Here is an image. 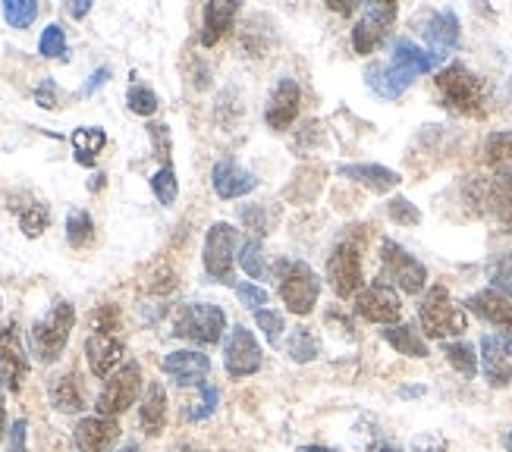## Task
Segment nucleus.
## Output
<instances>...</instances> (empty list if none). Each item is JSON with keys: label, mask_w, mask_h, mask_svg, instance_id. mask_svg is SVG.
I'll return each mask as SVG.
<instances>
[{"label": "nucleus", "mask_w": 512, "mask_h": 452, "mask_svg": "<svg viewBox=\"0 0 512 452\" xmlns=\"http://www.w3.org/2000/svg\"><path fill=\"white\" fill-rule=\"evenodd\" d=\"M161 368L180 387H205L211 374V358L198 349H176L164 355Z\"/></svg>", "instance_id": "nucleus-17"}, {"label": "nucleus", "mask_w": 512, "mask_h": 452, "mask_svg": "<svg viewBox=\"0 0 512 452\" xmlns=\"http://www.w3.org/2000/svg\"><path fill=\"white\" fill-rule=\"evenodd\" d=\"M10 452H29V421L26 418H16L13 424H10Z\"/></svg>", "instance_id": "nucleus-49"}, {"label": "nucleus", "mask_w": 512, "mask_h": 452, "mask_svg": "<svg viewBox=\"0 0 512 452\" xmlns=\"http://www.w3.org/2000/svg\"><path fill=\"white\" fill-rule=\"evenodd\" d=\"M443 60H437L428 48H421L412 38H396L393 41V51L387 60H377L365 70V82L368 88L384 101H396L409 92V85L425 76L434 73Z\"/></svg>", "instance_id": "nucleus-1"}, {"label": "nucleus", "mask_w": 512, "mask_h": 452, "mask_svg": "<svg viewBox=\"0 0 512 452\" xmlns=\"http://www.w3.org/2000/svg\"><path fill=\"white\" fill-rule=\"evenodd\" d=\"M299 452H340V449H333V446H321V443H311V446H302Z\"/></svg>", "instance_id": "nucleus-56"}, {"label": "nucleus", "mask_w": 512, "mask_h": 452, "mask_svg": "<svg viewBox=\"0 0 512 452\" xmlns=\"http://www.w3.org/2000/svg\"><path fill=\"white\" fill-rule=\"evenodd\" d=\"M139 427L148 437H161L167 427V390L158 380L148 383V390L142 396V409H139Z\"/></svg>", "instance_id": "nucleus-27"}, {"label": "nucleus", "mask_w": 512, "mask_h": 452, "mask_svg": "<svg viewBox=\"0 0 512 452\" xmlns=\"http://www.w3.org/2000/svg\"><path fill=\"white\" fill-rule=\"evenodd\" d=\"M421 35H425L428 51L437 60H447V54L459 48V38H462L459 16L453 10H434L425 22V29H421Z\"/></svg>", "instance_id": "nucleus-18"}, {"label": "nucleus", "mask_w": 512, "mask_h": 452, "mask_svg": "<svg viewBox=\"0 0 512 452\" xmlns=\"http://www.w3.org/2000/svg\"><path fill=\"white\" fill-rule=\"evenodd\" d=\"M70 142H73V151H76V161L82 167H92L95 164V157L104 151L107 145V132L101 126H79L73 135H70Z\"/></svg>", "instance_id": "nucleus-30"}, {"label": "nucleus", "mask_w": 512, "mask_h": 452, "mask_svg": "<svg viewBox=\"0 0 512 452\" xmlns=\"http://www.w3.org/2000/svg\"><path fill=\"white\" fill-rule=\"evenodd\" d=\"M286 355L289 361H296V365H308V361H315L321 355V343H318V336L311 333V327H296L289 333Z\"/></svg>", "instance_id": "nucleus-31"}, {"label": "nucleus", "mask_w": 512, "mask_h": 452, "mask_svg": "<svg viewBox=\"0 0 512 452\" xmlns=\"http://www.w3.org/2000/svg\"><path fill=\"white\" fill-rule=\"evenodd\" d=\"M327 280L340 299H352L365 289L362 270V245L355 239H343L327 258Z\"/></svg>", "instance_id": "nucleus-10"}, {"label": "nucleus", "mask_w": 512, "mask_h": 452, "mask_svg": "<svg viewBox=\"0 0 512 452\" xmlns=\"http://www.w3.org/2000/svg\"><path fill=\"white\" fill-rule=\"evenodd\" d=\"M396 13L399 7L393 4V0H381V4H368L359 16V22H355L352 29V48L355 54H374L377 48L384 44V38L390 35L393 22H396Z\"/></svg>", "instance_id": "nucleus-11"}, {"label": "nucleus", "mask_w": 512, "mask_h": 452, "mask_svg": "<svg viewBox=\"0 0 512 452\" xmlns=\"http://www.w3.org/2000/svg\"><path fill=\"white\" fill-rule=\"evenodd\" d=\"M148 139H151L154 157L161 161V167H173V164H170V157H173L170 126H167V123H148Z\"/></svg>", "instance_id": "nucleus-41"}, {"label": "nucleus", "mask_w": 512, "mask_h": 452, "mask_svg": "<svg viewBox=\"0 0 512 452\" xmlns=\"http://www.w3.org/2000/svg\"><path fill=\"white\" fill-rule=\"evenodd\" d=\"M481 374L491 387H509L512 383V339L500 333L481 336Z\"/></svg>", "instance_id": "nucleus-15"}, {"label": "nucleus", "mask_w": 512, "mask_h": 452, "mask_svg": "<svg viewBox=\"0 0 512 452\" xmlns=\"http://www.w3.org/2000/svg\"><path fill=\"white\" fill-rule=\"evenodd\" d=\"M236 261L242 264V270L252 277V280H264L267 277V261H264V248H261V239H246L239 245V255Z\"/></svg>", "instance_id": "nucleus-34"}, {"label": "nucleus", "mask_w": 512, "mask_h": 452, "mask_svg": "<svg viewBox=\"0 0 512 452\" xmlns=\"http://www.w3.org/2000/svg\"><path fill=\"white\" fill-rule=\"evenodd\" d=\"M107 79H110V66H98V70L88 76V82L82 85V95H95Z\"/></svg>", "instance_id": "nucleus-51"}, {"label": "nucleus", "mask_w": 512, "mask_h": 452, "mask_svg": "<svg viewBox=\"0 0 512 452\" xmlns=\"http://www.w3.org/2000/svg\"><path fill=\"white\" fill-rule=\"evenodd\" d=\"M465 308H469L472 314H478L484 324H491L500 336L512 339V302L503 296V292L487 286V289L475 292V296H469Z\"/></svg>", "instance_id": "nucleus-19"}, {"label": "nucleus", "mask_w": 512, "mask_h": 452, "mask_svg": "<svg viewBox=\"0 0 512 452\" xmlns=\"http://www.w3.org/2000/svg\"><path fill=\"white\" fill-rule=\"evenodd\" d=\"M151 192L154 198L161 201L164 208L176 205V198H180V179H176V170L173 167H158L151 173Z\"/></svg>", "instance_id": "nucleus-35"}, {"label": "nucleus", "mask_w": 512, "mask_h": 452, "mask_svg": "<svg viewBox=\"0 0 512 452\" xmlns=\"http://www.w3.org/2000/svg\"><path fill=\"white\" fill-rule=\"evenodd\" d=\"M92 333H120V308L117 305H101L92 314Z\"/></svg>", "instance_id": "nucleus-46"}, {"label": "nucleus", "mask_w": 512, "mask_h": 452, "mask_svg": "<svg viewBox=\"0 0 512 452\" xmlns=\"http://www.w3.org/2000/svg\"><path fill=\"white\" fill-rule=\"evenodd\" d=\"M73 327H76V305L73 302H54L51 311L32 324L29 343H32V355L41 361V365H54V361L63 355L66 343H70Z\"/></svg>", "instance_id": "nucleus-4"}, {"label": "nucleus", "mask_w": 512, "mask_h": 452, "mask_svg": "<svg viewBox=\"0 0 512 452\" xmlns=\"http://www.w3.org/2000/svg\"><path fill=\"white\" fill-rule=\"evenodd\" d=\"M66 10H70V16H73V19H82V16L92 13V0H73V4L66 7Z\"/></svg>", "instance_id": "nucleus-52"}, {"label": "nucleus", "mask_w": 512, "mask_h": 452, "mask_svg": "<svg viewBox=\"0 0 512 452\" xmlns=\"http://www.w3.org/2000/svg\"><path fill=\"white\" fill-rule=\"evenodd\" d=\"M35 104L44 110H57L60 107V95H57V82L51 76H44L35 88Z\"/></svg>", "instance_id": "nucleus-48"}, {"label": "nucleus", "mask_w": 512, "mask_h": 452, "mask_svg": "<svg viewBox=\"0 0 512 452\" xmlns=\"http://www.w3.org/2000/svg\"><path fill=\"white\" fill-rule=\"evenodd\" d=\"M399 396H403V399H415V396H425V387H403V390H399Z\"/></svg>", "instance_id": "nucleus-54"}, {"label": "nucleus", "mask_w": 512, "mask_h": 452, "mask_svg": "<svg viewBox=\"0 0 512 452\" xmlns=\"http://www.w3.org/2000/svg\"><path fill=\"white\" fill-rule=\"evenodd\" d=\"M123 339L114 333H88L85 339V358H88V368H92L95 377H110L114 368L123 361Z\"/></svg>", "instance_id": "nucleus-22"}, {"label": "nucleus", "mask_w": 512, "mask_h": 452, "mask_svg": "<svg viewBox=\"0 0 512 452\" xmlns=\"http://www.w3.org/2000/svg\"><path fill=\"white\" fill-rule=\"evenodd\" d=\"M437 85V95H440V104L459 113V117H472V120H481L487 113V88H484V79L475 76L465 63H450L443 66L434 79Z\"/></svg>", "instance_id": "nucleus-2"}, {"label": "nucleus", "mask_w": 512, "mask_h": 452, "mask_svg": "<svg viewBox=\"0 0 512 452\" xmlns=\"http://www.w3.org/2000/svg\"><path fill=\"white\" fill-rule=\"evenodd\" d=\"M236 296H239V302L246 305L252 314L271 305V296H267V289H261L255 283H236Z\"/></svg>", "instance_id": "nucleus-47"}, {"label": "nucleus", "mask_w": 512, "mask_h": 452, "mask_svg": "<svg viewBox=\"0 0 512 452\" xmlns=\"http://www.w3.org/2000/svg\"><path fill=\"white\" fill-rule=\"evenodd\" d=\"M239 220L246 223L249 230H255V239L271 233V217H267V208L264 205H242L239 208Z\"/></svg>", "instance_id": "nucleus-45"}, {"label": "nucleus", "mask_w": 512, "mask_h": 452, "mask_svg": "<svg viewBox=\"0 0 512 452\" xmlns=\"http://www.w3.org/2000/svg\"><path fill=\"white\" fill-rule=\"evenodd\" d=\"M7 434V402H4V393H0V440Z\"/></svg>", "instance_id": "nucleus-53"}, {"label": "nucleus", "mask_w": 512, "mask_h": 452, "mask_svg": "<svg viewBox=\"0 0 512 452\" xmlns=\"http://www.w3.org/2000/svg\"><path fill=\"white\" fill-rule=\"evenodd\" d=\"M491 289L503 292V296L512 302V252L500 255L491 267Z\"/></svg>", "instance_id": "nucleus-43"}, {"label": "nucleus", "mask_w": 512, "mask_h": 452, "mask_svg": "<svg viewBox=\"0 0 512 452\" xmlns=\"http://www.w3.org/2000/svg\"><path fill=\"white\" fill-rule=\"evenodd\" d=\"M48 396H51L54 409L63 412V415H76V412L85 409V393H82V383H79L76 374H60V377H54Z\"/></svg>", "instance_id": "nucleus-28"}, {"label": "nucleus", "mask_w": 512, "mask_h": 452, "mask_svg": "<svg viewBox=\"0 0 512 452\" xmlns=\"http://www.w3.org/2000/svg\"><path fill=\"white\" fill-rule=\"evenodd\" d=\"M202 390V399H198L195 405H189V409L183 412L186 421H205L217 412V405H220V393L217 387H211V383H205V387H198Z\"/></svg>", "instance_id": "nucleus-42"}, {"label": "nucleus", "mask_w": 512, "mask_h": 452, "mask_svg": "<svg viewBox=\"0 0 512 452\" xmlns=\"http://www.w3.org/2000/svg\"><path fill=\"white\" fill-rule=\"evenodd\" d=\"M355 314H359L362 321L368 324H381V327H390L399 321V314H403V302H399V292L377 280L371 286H365L359 296H355Z\"/></svg>", "instance_id": "nucleus-14"}, {"label": "nucleus", "mask_w": 512, "mask_h": 452, "mask_svg": "<svg viewBox=\"0 0 512 452\" xmlns=\"http://www.w3.org/2000/svg\"><path fill=\"white\" fill-rule=\"evenodd\" d=\"M299 104H302V88L293 76H283L271 98H267V107H264V123L271 126L274 132H286L289 126L296 123L299 117Z\"/></svg>", "instance_id": "nucleus-16"}, {"label": "nucleus", "mask_w": 512, "mask_h": 452, "mask_svg": "<svg viewBox=\"0 0 512 452\" xmlns=\"http://www.w3.org/2000/svg\"><path fill=\"white\" fill-rule=\"evenodd\" d=\"M418 321L431 339H453L469 330V318L465 308L453 302L447 286H431L425 292V299L418 305Z\"/></svg>", "instance_id": "nucleus-5"}, {"label": "nucleus", "mask_w": 512, "mask_h": 452, "mask_svg": "<svg viewBox=\"0 0 512 452\" xmlns=\"http://www.w3.org/2000/svg\"><path fill=\"white\" fill-rule=\"evenodd\" d=\"M503 446H506V452H512V427L503 434Z\"/></svg>", "instance_id": "nucleus-60"}, {"label": "nucleus", "mask_w": 512, "mask_h": 452, "mask_svg": "<svg viewBox=\"0 0 512 452\" xmlns=\"http://www.w3.org/2000/svg\"><path fill=\"white\" fill-rule=\"evenodd\" d=\"M101 183H104V173H95V183H88V189H101Z\"/></svg>", "instance_id": "nucleus-61"}, {"label": "nucleus", "mask_w": 512, "mask_h": 452, "mask_svg": "<svg viewBox=\"0 0 512 452\" xmlns=\"http://www.w3.org/2000/svg\"><path fill=\"white\" fill-rule=\"evenodd\" d=\"M484 161L494 167H506L512 164V129H497L487 135L484 142Z\"/></svg>", "instance_id": "nucleus-36"}, {"label": "nucleus", "mask_w": 512, "mask_h": 452, "mask_svg": "<svg viewBox=\"0 0 512 452\" xmlns=\"http://www.w3.org/2000/svg\"><path fill=\"white\" fill-rule=\"evenodd\" d=\"M337 173L343 179H352V183L365 186L368 192H377V195H387L403 183V176L390 167H384V164H343Z\"/></svg>", "instance_id": "nucleus-23"}, {"label": "nucleus", "mask_w": 512, "mask_h": 452, "mask_svg": "<svg viewBox=\"0 0 512 452\" xmlns=\"http://www.w3.org/2000/svg\"><path fill=\"white\" fill-rule=\"evenodd\" d=\"M10 208L16 211L22 233H26L29 239H35V236H41L44 230H48L51 211H48V205H44L41 198H35V195H29V192H16V195L10 198Z\"/></svg>", "instance_id": "nucleus-25"}, {"label": "nucleus", "mask_w": 512, "mask_h": 452, "mask_svg": "<svg viewBox=\"0 0 512 452\" xmlns=\"http://www.w3.org/2000/svg\"><path fill=\"white\" fill-rule=\"evenodd\" d=\"M274 280H277V292L286 305V311L299 314V318H308L318 305L321 296V280L305 261H277L274 264Z\"/></svg>", "instance_id": "nucleus-3"}, {"label": "nucleus", "mask_w": 512, "mask_h": 452, "mask_svg": "<svg viewBox=\"0 0 512 452\" xmlns=\"http://www.w3.org/2000/svg\"><path fill=\"white\" fill-rule=\"evenodd\" d=\"M126 104H129L132 113H136V117H151V113H158V107H161L158 95H154V88H148L142 82H132L129 85Z\"/></svg>", "instance_id": "nucleus-37"}, {"label": "nucleus", "mask_w": 512, "mask_h": 452, "mask_svg": "<svg viewBox=\"0 0 512 452\" xmlns=\"http://www.w3.org/2000/svg\"><path fill=\"white\" fill-rule=\"evenodd\" d=\"M211 186L217 192V198L224 201H233V198H242L258 189V176L246 167H239L236 161H230V157H224V161H217L214 170H211Z\"/></svg>", "instance_id": "nucleus-20"}, {"label": "nucleus", "mask_w": 512, "mask_h": 452, "mask_svg": "<svg viewBox=\"0 0 512 452\" xmlns=\"http://www.w3.org/2000/svg\"><path fill=\"white\" fill-rule=\"evenodd\" d=\"M38 54H41V57H48V60H66V57H70V48H66V32H63V26H57V22H51V26L41 32V38H38Z\"/></svg>", "instance_id": "nucleus-38"}, {"label": "nucleus", "mask_w": 512, "mask_h": 452, "mask_svg": "<svg viewBox=\"0 0 512 452\" xmlns=\"http://www.w3.org/2000/svg\"><path fill=\"white\" fill-rule=\"evenodd\" d=\"M236 255H239V230L227 220L211 223V230L205 236V248H202V261L208 277L220 286H233L236 289Z\"/></svg>", "instance_id": "nucleus-7"}, {"label": "nucleus", "mask_w": 512, "mask_h": 452, "mask_svg": "<svg viewBox=\"0 0 512 452\" xmlns=\"http://www.w3.org/2000/svg\"><path fill=\"white\" fill-rule=\"evenodd\" d=\"M374 452H403V449H399L396 443H384V446H377Z\"/></svg>", "instance_id": "nucleus-59"}, {"label": "nucleus", "mask_w": 512, "mask_h": 452, "mask_svg": "<svg viewBox=\"0 0 512 452\" xmlns=\"http://www.w3.org/2000/svg\"><path fill=\"white\" fill-rule=\"evenodd\" d=\"M4 19L13 29H29L38 19V4L35 0H7L4 4Z\"/></svg>", "instance_id": "nucleus-40"}, {"label": "nucleus", "mask_w": 512, "mask_h": 452, "mask_svg": "<svg viewBox=\"0 0 512 452\" xmlns=\"http://www.w3.org/2000/svg\"><path fill=\"white\" fill-rule=\"evenodd\" d=\"M173 333L198 346H217L227 336V311L211 302H192L176 311Z\"/></svg>", "instance_id": "nucleus-6"}, {"label": "nucleus", "mask_w": 512, "mask_h": 452, "mask_svg": "<svg viewBox=\"0 0 512 452\" xmlns=\"http://www.w3.org/2000/svg\"><path fill=\"white\" fill-rule=\"evenodd\" d=\"M114 452H142V446H139V443H123V446L114 449Z\"/></svg>", "instance_id": "nucleus-58"}, {"label": "nucleus", "mask_w": 512, "mask_h": 452, "mask_svg": "<svg viewBox=\"0 0 512 452\" xmlns=\"http://www.w3.org/2000/svg\"><path fill=\"white\" fill-rule=\"evenodd\" d=\"M95 239V220L88 211H70V217H66V242H70L73 248H85L92 245Z\"/></svg>", "instance_id": "nucleus-33"}, {"label": "nucleus", "mask_w": 512, "mask_h": 452, "mask_svg": "<svg viewBox=\"0 0 512 452\" xmlns=\"http://www.w3.org/2000/svg\"><path fill=\"white\" fill-rule=\"evenodd\" d=\"M173 452H208V449L198 443H180V446H173Z\"/></svg>", "instance_id": "nucleus-55"}, {"label": "nucleus", "mask_w": 512, "mask_h": 452, "mask_svg": "<svg viewBox=\"0 0 512 452\" xmlns=\"http://www.w3.org/2000/svg\"><path fill=\"white\" fill-rule=\"evenodd\" d=\"M29 377V352L22 346L19 324L7 321L0 327V387L19 393Z\"/></svg>", "instance_id": "nucleus-13"}, {"label": "nucleus", "mask_w": 512, "mask_h": 452, "mask_svg": "<svg viewBox=\"0 0 512 452\" xmlns=\"http://www.w3.org/2000/svg\"><path fill=\"white\" fill-rule=\"evenodd\" d=\"M487 208L500 220L506 233H512V164L500 167V173L487 183Z\"/></svg>", "instance_id": "nucleus-26"}, {"label": "nucleus", "mask_w": 512, "mask_h": 452, "mask_svg": "<svg viewBox=\"0 0 512 452\" xmlns=\"http://www.w3.org/2000/svg\"><path fill=\"white\" fill-rule=\"evenodd\" d=\"M443 355H447L450 365L462 374V377H475L478 374V352L472 343H465V339H453V343H443Z\"/></svg>", "instance_id": "nucleus-32"}, {"label": "nucleus", "mask_w": 512, "mask_h": 452, "mask_svg": "<svg viewBox=\"0 0 512 452\" xmlns=\"http://www.w3.org/2000/svg\"><path fill=\"white\" fill-rule=\"evenodd\" d=\"M236 16H239L236 0H211V4H205V13H202V48H214V44L233 29Z\"/></svg>", "instance_id": "nucleus-24"}, {"label": "nucleus", "mask_w": 512, "mask_h": 452, "mask_svg": "<svg viewBox=\"0 0 512 452\" xmlns=\"http://www.w3.org/2000/svg\"><path fill=\"white\" fill-rule=\"evenodd\" d=\"M120 440V424L117 418H104V415H88L76 424L73 443L79 452H107Z\"/></svg>", "instance_id": "nucleus-21"}, {"label": "nucleus", "mask_w": 512, "mask_h": 452, "mask_svg": "<svg viewBox=\"0 0 512 452\" xmlns=\"http://www.w3.org/2000/svg\"><path fill=\"white\" fill-rule=\"evenodd\" d=\"M387 214H390V220L399 223V226H418V223H421V211L412 205L409 198H399V195L387 201Z\"/></svg>", "instance_id": "nucleus-44"}, {"label": "nucleus", "mask_w": 512, "mask_h": 452, "mask_svg": "<svg viewBox=\"0 0 512 452\" xmlns=\"http://www.w3.org/2000/svg\"><path fill=\"white\" fill-rule=\"evenodd\" d=\"M264 365V352L258 346V339L249 327H230L227 339H224V368L233 380H242V377H252L258 374Z\"/></svg>", "instance_id": "nucleus-12"}, {"label": "nucleus", "mask_w": 512, "mask_h": 452, "mask_svg": "<svg viewBox=\"0 0 512 452\" xmlns=\"http://www.w3.org/2000/svg\"><path fill=\"white\" fill-rule=\"evenodd\" d=\"M381 280L390 286H399L409 296H418L428 286V267L415 255H409L403 245L384 239L381 242Z\"/></svg>", "instance_id": "nucleus-9"}, {"label": "nucleus", "mask_w": 512, "mask_h": 452, "mask_svg": "<svg viewBox=\"0 0 512 452\" xmlns=\"http://www.w3.org/2000/svg\"><path fill=\"white\" fill-rule=\"evenodd\" d=\"M142 393V365L139 361H126L114 374L104 380V387L95 399V409L104 418H120L126 409L139 402Z\"/></svg>", "instance_id": "nucleus-8"}, {"label": "nucleus", "mask_w": 512, "mask_h": 452, "mask_svg": "<svg viewBox=\"0 0 512 452\" xmlns=\"http://www.w3.org/2000/svg\"><path fill=\"white\" fill-rule=\"evenodd\" d=\"M255 324L261 330V336L267 339V346H280V339H283V330H286V321H283V314L274 311V308H261L255 311Z\"/></svg>", "instance_id": "nucleus-39"}, {"label": "nucleus", "mask_w": 512, "mask_h": 452, "mask_svg": "<svg viewBox=\"0 0 512 452\" xmlns=\"http://www.w3.org/2000/svg\"><path fill=\"white\" fill-rule=\"evenodd\" d=\"M330 10H337V13H343V16H346V13H352V10H355V4H330Z\"/></svg>", "instance_id": "nucleus-57"}, {"label": "nucleus", "mask_w": 512, "mask_h": 452, "mask_svg": "<svg viewBox=\"0 0 512 452\" xmlns=\"http://www.w3.org/2000/svg\"><path fill=\"white\" fill-rule=\"evenodd\" d=\"M447 437H440V434H421L412 440V449L409 452H447Z\"/></svg>", "instance_id": "nucleus-50"}, {"label": "nucleus", "mask_w": 512, "mask_h": 452, "mask_svg": "<svg viewBox=\"0 0 512 452\" xmlns=\"http://www.w3.org/2000/svg\"><path fill=\"white\" fill-rule=\"evenodd\" d=\"M384 336V343H390L399 355H406V358H428V343H425V336H421L412 324H390L381 330Z\"/></svg>", "instance_id": "nucleus-29"}]
</instances>
